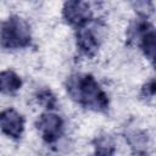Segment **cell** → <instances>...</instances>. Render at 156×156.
I'll return each mask as SVG.
<instances>
[{"instance_id": "obj_5", "label": "cell", "mask_w": 156, "mask_h": 156, "mask_svg": "<svg viewBox=\"0 0 156 156\" xmlns=\"http://www.w3.org/2000/svg\"><path fill=\"white\" fill-rule=\"evenodd\" d=\"M62 17L68 24L79 28L93 21V10L87 1L71 0L63 4Z\"/></svg>"}, {"instance_id": "obj_6", "label": "cell", "mask_w": 156, "mask_h": 156, "mask_svg": "<svg viewBox=\"0 0 156 156\" xmlns=\"http://www.w3.org/2000/svg\"><path fill=\"white\" fill-rule=\"evenodd\" d=\"M35 127L43 140L48 144L56 143L63 133V119L52 112H44L35 122Z\"/></svg>"}, {"instance_id": "obj_9", "label": "cell", "mask_w": 156, "mask_h": 156, "mask_svg": "<svg viewBox=\"0 0 156 156\" xmlns=\"http://www.w3.org/2000/svg\"><path fill=\"white\" fill-rule=\"evenodd\" d=\"M128 144L130 145L134 155L138 156H145L146 155V147H147V135L143 130H132L126 136Z\"/></svg>"}, {"instance_id": "obj_8", "label": "cell", "mask_w": 156, "mask_h": 156, "mask_svg": "<svg viewBox=\"0 0 156 156\" xmlns=\"http://www.w3.org/2000/svg\"><path fill=\"white\" fill-rule=\"evenodd\" d=\"M22 87L21 77L12 69H5L0 72V93L10 95L15 94Z\"/></svg>"}, {"instance_id": "obj_7", "label": "cell", "mask_w": 156, "mask_h": 156, "mask_svg": "<svg viewBox=\"0 0 156 156\" xmlns=\"http://www.w3.org/2000/svg\"><path fill=\"white\" fill-rule=\"evenodd\" d=\"M0 129L1 132L12 138H21L24 129V118L15 108H6L0 112Z\"/></svg>"}, {"instance_id": "obj_1", "label": "cell", "mask_w": 156, "mask_h": 156, "mask_svg": "<svg viewBox=\"0 0 156 156\" xmlns=\"http://www.w3.org/2000/svg\"><path fill=\"white\" fill-rule=\"evenodd\" d=\"M66 90L71 99L84 108L95 112H105L108 108L107 94L91 74L74 73L69 76L66 80Z\"/></svg>"}, {"instance_id": "obj_3", "label": "cell", "mask_w": 156, "mask_h": 156, "mask_svg": "<svg viewBox=\"0 0 156 156\" xmlns=\"http://www.w3.org/2000/svg\"><path fill=\"white\" fill-rule=\"evenodd\" d=\"M128 41L136 43L147 60L152 63L155 61V52H156V35L155 29L151 23L146 21V17H139L128 29L127 33Z\"/></svg>"}, {"instance_id": "obj_11", "label": "cell", "mask_w": 156, "mask_h": 156, "mask_svg": "<svg viewBox=\"0 0 156 156\" xmlns=\"http://www.w3.org/2000/svg\"><path fill=\"white\" fill-rule=\"evenodd\" d=\"M38 101L40 102V104H43L46 108H49V110H51V108H55V105H56V99H55V96L52 95V93L50 91V90H48V89H44V90H41L39 94H38Z\"/></svg>"}, {"instance_id": "obj_2", "label": "cell", "mask_w": 156, "mask_h": 156, "mask_svg": "<svg viewBox=\"0 0 156 156\" xmlns=\"http://www.w3.org/2000/svg\"><path fill=\"white\" fill-rule=\"evenodd\" d=\"M29 23L20 16H10L0 28V45L9 50L23 49L30 44Z\"/></svg>"}, {"instance_id": "obj_10", "label": "cell", "mask_w": 156, "mask_h": 156, "mask_svg": "<svg viewBox=\"0 0 156 156\" xmlns=\"http://www.w3.org/2000/svg\"><path fill=\"white\" fill-rule=\"evenodd\" d=\"M94 145V155L95 156H115L116 146L111 135L100 134L93 141Z\"/></svg>"}, {"instance_id": "obj_12", "label": "cell", "mask_w": 156, "mask_h": 156, "mask_svg": "<svg viewBox=\"0 0 156 156\" xmlns=\"http://www.w3.org/2000/svg\"><path fill=\"white\" fill-rule=\"evenodd\" d=\"M155 91H156L155 79H154V78H151L149 82H146V83L143 85V88H141V95H143L144 98L151 99V98H154Z\"/></svg>"}, {"instance_id": "obj_4", "label": "cell", "mask_w": 156, "mask_h": 156, "mask_svg": "<svg viewBox=\"0 0 156 156\" xmlns=\"http://www.w3.org/2000/svg\"><path fill=\"white\" fill-rule=\"evenodd\" d=\"M76 41L78 50L91 57L96 54L100 44H101V33H100V23L98 21H91L83 27L77 28L76 32Z\"/></svg>"}]
</instances>
